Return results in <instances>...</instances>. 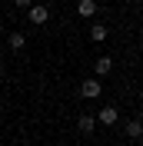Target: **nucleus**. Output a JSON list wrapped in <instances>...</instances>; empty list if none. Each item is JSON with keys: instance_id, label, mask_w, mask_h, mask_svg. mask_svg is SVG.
I'll use <instances>...</instances> for the list:
<instances>
[{"instance_id": "nucleus-1", "label": "nucleus", "mask_w": 143, "mask_h": 146, "mask_svg": "<svg viewBox=\"0 0 143 146\" xmlns=\"http://www.w3.org/2000/svg\"><path fill=\"white\" fill-rule=\"evenodd\" d=\"M27 17H30L33 27H43L47 20H50V7H47V3H33V7L27 10Z\"/></svg>"}, {"instance_id": "nucleus-2", "label": "nucleus", "mask_w": 143, "mask_h": 146, "mask_svg": "<svg viewBox=\"0 0 143 146\" xmlns=\"http://www.w3.org/2000/svg\"><path fill=\"white\" fill-rule=\"evenodd\" d=\"M93 119H97V123H103V126H113L116 119H120V113H116V106H103L100 113H93Z\"/></svg>"}, {"instance_id": "nucleus-3", "label": "nucleus", "mask_w": 143, "mask_h": 146, "mask_svg": "<svg viewBox=\"0 0 143 146\" xmlns=\"http://www.w3.org/2000/svg\"><path fill=\"white\" fill-rule=\"evenodd\" d=\"M80 96L83 100H97L100 96V80H83L80 83Z\"/></svg>"}, {"instance_id": "nucleus-4", "label": "nucleus", "mask_w": 143, "mask_h": 146, "mask_svg": "<svg viewBox=\"0 0 143 146\" xmlns=\"http://www.w3.org/2000/svg\"><path fill=\"white\" fill-rule=\"evenodd\" d=\"M93 126H97V119L90 116V113H83V116L77 119V129H80L83 136H90V133H93Z\"/></svg>"}, {"instance_id": "nucleus-5", "label": "nucleus", "mask_w": 143, "mask_h": 146, "mask_svg": "<svg viewBox=\"0 0 143 146\" xmlns=\"http://www.w3.org/2000/svg\"><path fill=\"white\" fill-rule=\"evenodd\" d=\"M77 13H80L83 20H90L97 13V3H93V0H80V3H77Z\"/></svg>"}, {"instance_id": "nucleus-6", "label": "nucleus", "mask_w": 143, "mask_h": 146, "mask_svg": "<svg viewBox=\"0 0 143 146\" xmlns=\"http://www.w3.org/2000/svg\"><path fill=\"white\" fill-rule=\"evenodd\" d=\"M93 70H97V76H107V73L113 70V60H110V56H97V63H93Z\"/></svg>"}, {"instance_id": "nucleus-7", "label": "nucleus", "mask_w": 143, "mask_h": 146, "mask_svg": "<svg viewBox=\"0 0 143 146\" xmlns=\"http://www.w3.org/2000/svg\"><path fill=\"white\" fill-rule=\"evenodd\" d=\"M126 136L130 139H143V119H130L126 123Z\"/></svg>"}, {"instance_id": "nucleus-8", "label": "nucleus", "mask_w": 143, "mask_h": 146, "mask_svg": "<svg viewBox=\"0 0 143 146\" xmlns=\"http://www.w3.org/2000/svg\"><path fill=\"white\" fill-rule=\"evenodd\" d=\"M90 40H93V43H103V40H107V27H103V23H93V27H90Z\"/></svg>"}, {"instance_id": "nucleus-9", "label": "nucleus", "mask_w": 143, "mask_h": 146, "mask_svg": "<svg viewBox=\"0 0 143 146\" xmlns=\"http://www.w3.org/2000/svg\"><path fill=\"white\" fill-rule=\"evenodd\" d=\"M7 43H10V50H23V46H27V36L23 33H10Z\"/></svg>"}, {"instance_id": "nucleus-10", "label": "nucleus", "mask_w": 143, "mask_h": 146, "mask_svg": "<svg viewBox=\"0 0 143 146\" xmlns=\"http://www.w3.org/2000/svg\"><path fill=\"white\" fill-rule=\"evenodd\" d=\"M17 7H27V10H30V7H33V0H17Z\"/></svg>"}]
</instances>
